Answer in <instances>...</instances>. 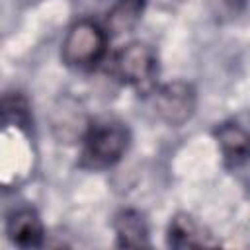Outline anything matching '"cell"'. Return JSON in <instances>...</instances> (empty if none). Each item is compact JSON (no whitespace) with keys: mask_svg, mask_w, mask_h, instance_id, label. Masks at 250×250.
Returning <instances> with one entry per match:
<instances>
[{"mask_svg":"<svg viewBox=\"0 0 250 250\" xmlns=\"http://www.w3.org/2000/svg\"><path fill=\"white\" fill-rule=\"evenodd\" d=\"M131 133L117 119H98L90 123L82 137V160L90 168L115 166L127 152Z\"/></svg>","mask_w":250,"mask_h":250,"instance_id":"6da1fadb","label":"cell"},{"mask_svg":"<svg viewBox=\"0 0 250 250\" xmlns=\"http://www.w3.org/2000/svg\"><path fill=\"white\" fill-rule=\"evenodd\" d=\"M105 29L92 20H80L66 31L61 45V59L70 68H92L105 57Z\"/></svg>","mask_w":250,"mask_h":250,"instance_id":"7a4b0ae2","label":"cell"},{"mask_svg":"<svg viewBox=\"0 0 250 250\" xmlns=\"http://www.w3.org/2000/svg\"><path fill=\"white\" fill-rule=\"evenodd\" d=\"M113 70L125 84L137 90H152L158 76V55L152 45L131 41L117 51Z\"/></svg>","mask_w":250,"mask_h":250,"instance_id":"3957f363","label":"cell"},{"mask_svg":"<svg viewBox=\"0 0 250 250\" xmlns=\"http://www.w3.org/2000/svg\"><path fill=\"white\" fill-rule=\"evenodd\" d=\"M150 104L160 121L172 127H180L195 113L197 92L193 84L186 80H172L158 88H152Z\"/></svg>","mask_w":250,"mask_h":250,"instance_id":"277c9868","label":"cell"},{"mask_svg":"<svg viewBox=\"0 0 250 250\" xmlns=\"http://www.w3.org/2000/svg\"><path fill=\"white\" fill-rule=\"evenodd\" d=\"M166 244L170 248H176V250H188V248L219 246V240L193 215H189V213H176L170 219V223H168Z\"/></svg>","mask_w":250,"mask_h":250,"instance_id":"5b68a950","label":"cell"},{"mask_svg":"<svg viewBox=\"0 0 250 250\" xmlns=\"http://www.w3.org/2000/svg\"><path fill=\"white\" fill-rule=\"evenodd\" d=\"M6 234L10 242L20 248H37L45 240V227L35 209L20 207L8 213Z\"/></svg>","mask_w":250,"mask_h":250,"instance_id":"8992f818","label":"cell"},{"mask_svg":"<svg viewBox=\"0 0 250 250\" xmlns=\"http://www.w3.org/2000/svg\"><path fill=\"white\" fill-rule=\"evenodd\" d=\"M113 230H115L117 246H121V248L150 246L146 219L137 209H121L113 217Z\"/></svg>","mask_w":250,"mask_h":250,"instance_id":"52a82bcc","label":"cell"},{"mask_svg":"<svg viewBox=\"0 0 250 250\" xmlns=\"http://www.w3.org/2000/svg\"><path fill=\"white\" fill-rule=\"evenodd\" d=\"M215 139L230 166H240L248 158V131L236 119L223 121L215 129Z\"/></svg>","mask_w":250,"mask_h":250,"instance_id":"ba28073f","label":"cell"},{"mask_svg":"<svg viewBox=\"0 0 250 250\" xmlns=\"http://www.w3.org/2000/svg\"><path fill=\"white\" fill-rule=\"evenodd\" d=\"M31 125V107L23 94L8 92L0 98V127H16L27 131Z\"/></svg>","mask_w":250,"mask_h":250,"instance_id":"9c48e42d","label":"cell"},{"mask_svg":"<svg viewBox=\"0 0 250 250\" xmlns=\"http://www.w3.org/2000/svg\"><path fill=\"white\" fill-rule=\"evenodd\" d=\"M141 12H143V0H123L111 10L107 18V27L115 33L129 31L139 21Z\"/></svg>","mask_w":250,"mask_h":250,"instance_id":"30bf717a","label":"cell"},{"mask_svg":"<svg viewBox=\"0 0 250 250\" xmlns=\"http://www.w3.org/2000/svg\"><path fill=\"white\" fill-rule=\"evenodd\" d=\"M8 203H10V191H8V189H4V188L0 186V215H4V213H6Z\"/></svg>","mask_w":250,"mask_h":250,"instance_id":"8fae6325","label":"cell"},{"mask_svg":"<svg viewBox=\"0 0 250 250\" xmlns=\"http://www.w3.org/2000/svg\"><path fill=\"white\" fill-rule=\"evenodd\" d=\"M229 6H232V8H236V10H242V8H246V2L248 0H225Z\"/></svg>","mask_w":250,"mask_h":250,"instance_id":"7c38bea8","label":"cell"}]
</instances>
